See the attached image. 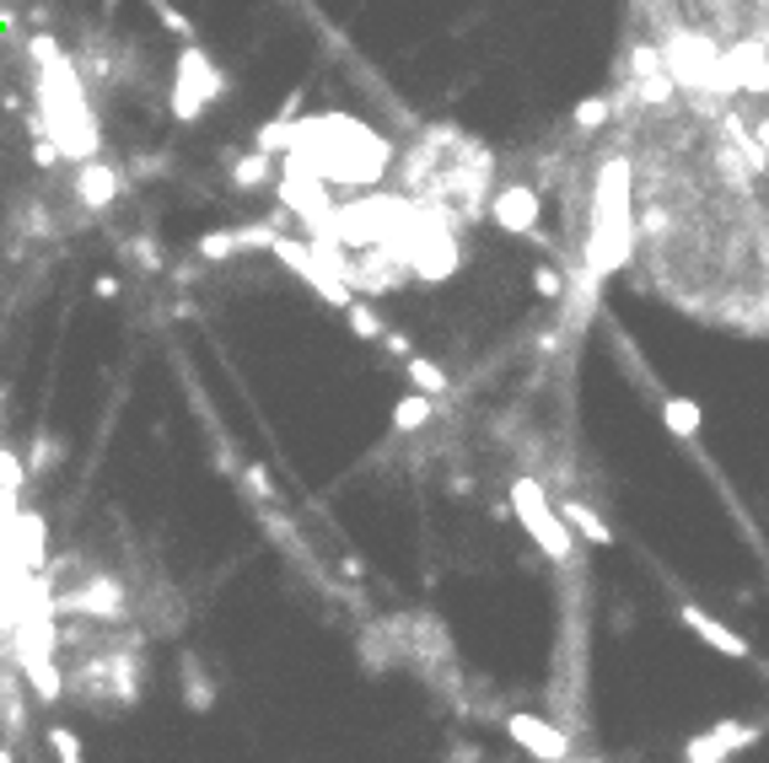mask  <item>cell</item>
Returning <instances> with one entry per match:
<instances>
[{
	"label": "cell",
	"mask_w": 769,
	"mask_h": 763,
	"mask_svg": "<svg viewBox=\"0 0 769 763\" xmlns=\"http://www.w3.org/2000/svg\"><path fill=\"white\" fill-rule=\"evenodd\" d=\"M485 215H490L500 232H512V237H533L538 221H544V199H538V188L533 184H500L490 194Z\"/></svg>",
	"instance_id": "ba28073f"
},
{
	"label": "cell",
	"mask_w": 769,
	"mask_h": 763,
	"mask_svg": "<svg viewBox=\"0 0 769 763\" xmlns=\"http://www.w3.org/2000/svg\"><path fill=\"white\" fill-rule=\"evenodd\" d=\"M759 736H765V732H759V726H748V721H721V726H705L700 736H689L683 763H727L732 753L753 747Z\"/></svg>",
	"instance_id": "8fae6325"
},
{
	"label": "cell",
	"mask_w": 769,
	"mask_h": 763,
	"mask_svg": "<svg viewBox=\"0 0 769 763\" xmlns=\"http://www.w3.org/2000/svg\"><path fill=\"white\" fill-rule=\"evenodd\" d=\"M285 167H302L312 178H323L329 188H350V194H367L377 188L388 173H393V140L382 135V129H371L367 119H356V114H308V119H296L291 129V151L280 156Z\"/></svg>",
	"instance_id": "6da1fadb"
},
{
	"label": "cell",
	"mask_w": 769,
	"mask_h": 763,
	"mask_svg": "<svg viewBox=\"0 0 769 763\" xmlns=\"http://www.w3.org/2000/svg\"><path fill=\"white\" fill-rule=\"evenodd\" d=\"M60 613H76V618H97V624H119L129 618V597H124V580L108 576V570H93L87 580L55 591Z\"/></svg>",
	"instance_id": "8992f818"
},
{
	"label": "cell",
	"mask_w": 769,
	"mask_h": 763,
	"mask_svg": "<svg viewBox=\"0 0 769 763\" xmlns=\"http://www.w3.org/2000/svg\"><path fill=\"white\" fill-rule=\"evenodd\" d=\"M49 753H55V763H87V747L70 726H49Z\"/></svg>",
	"instance_id": "cb8c5ba5"
},
{
	"label": "cell",
	"mask_w": 769,
	"mask_h": 763,
	"mask_svg": "<svg viewBox=\"0 0 769 763\" xmlns=\"http://www.w3.org/2000/svg\"><path fill=\"white\" fill-rule=\"evenodd\" d=\"M344 323H350V334H356V339H367V344H377V339H388V329H382V317H377V306L361 302V296H356V302L344 306Z\"/></svg>",
	"instance_id": "603a6c76"
},
{
	"label": "cell",
	"mask_w": 769,
	"mask_h": 763,
	"mask_svg": "<svg viewBox=\"0 0 769 763\" xmlns=\"http://www.w3.org/2000/svg\"><path fill=\"white\" fill-rule=\"evenodd\" d=\"M678 618H683V624H689V629H694V635H700L710 650H721V656H732V662H748V656H753V645L742 640L738 629H727L721 618H710L700 603H683V608H678Z\"/></svg>",
	"instance_id": "4fadbf2b"
},
{
	"label": "cell",
	"mask_w": 769,
	"mask_h": 763,
	"mask_svg": "<svg viewBox=\"0 0 769 763\" xmlns=\"http://www.w3.org/2000/svg\"><path fill=\"white\" fill-rule=\"evenodd\" d=\"M65 458H70V447H65L55 430H32V452H28V473H32V479L55 473Z\"/></svg>",
	"instance_id": "ac0fdd59"
},
{
	"label": "cell",
	"mask_w": 769,
	"mask_h": 763,
	"mask_svg": "<svg viewBox=\"0 0 769 763\" xmlns=\"http://www.w3.org/2000/svg\"><path fill=\"white\" fill-rule=\"evenodd\" d=\"M0 763H17V753H11V742H0Z\"/></svg>",
	"instance_id": "f546056e"
},
{
	"label": "cell",
	"mask_w": 769,
	"mask_h": 763,
	"mask_svg": "<svg viewBox=\"0 0 769 763\" xmlns=\"http://www.w3.org/2000/svg\"><path fill=\"white\" fill-rule=\"evenodd\" d=\"M382 344H388V350H393V355H403V361H409V355H415V350H409V339H403V334H388V339H382Z\"/></svg>",
	"instance_id": "f1b7e54d"
},
{
	"label": "cell",
	"mask_w": 769,
	"mask_h": 763,
	"mask_svg": "<svg viewBox=\"0 0 769 763\" xmlns=\"http://www.w3.org/2000/svg\"><path fill=\"white\" fill-rule=\"evenodd\" d=\"M22 672L0 667V732L6 736H22L28 732V700H22Z\"/></svg>",
	"instance_id": "5bb4252c"
},
{
	"label": "cell",
	"mask_w": 769,
	"mask_h": 763,
	"mask_svg": "<svg viewBox=\"0 0 769 763\" xmlns=\"http://www.w3.org/2000/svg\"><path fill=\"white\" fill-rule=\"evenodd\" d=\"M146 11L156 17V28L167 32V38H178V43H199V28L188 22L184 11L173 6V0H146Z\"/></svg>",
	"instance_id": "7402d4cb"
},
{
	"label": "cell",
	"mask_w": 769,
	"mask_h": 763,
	"mask_svg": "<svg viewBox=\"0 0 769 763\" xmlns=\"http://www.w3.org/2000/svg\"><path fill=\"white\" fill-rule=\"evenodd\" d=\"M533 291H538V296H559V275H554V270H538V275H533Z\"/></svg>",
	"instance_id": "4316f807"
},
{
	"label": "cell",
	"mask_w": 769,
	"mask_h": 763,
	"mask_svg": "<svg viewBox=\"0 0 769 763\" xmlns=\"http://www.w3.org/2000/svg\"><path fill=\"white\" fill-rule=\"evenodd\" d=\"M559 517H565V527L576 532V538H586V544H597V549H609L614 544V527L597 517L586 500H559Z\"/></svg>",
	"instance_id": "e0dca14e"
},
{
	"label": "cell",
	"mask_w": 769,
	"mask_h": 763,
	"mask_svg": "<svg viewBox=\"0 0 769 763\" xmlns=\"http://www.w3.org/2000/svg\"><path fill=\"white\" fill-rule=\"evenodd\" d=\"M6 532H11V554L28 576H43L49 570V521L43 511H11L6 517Z\"/></svg>",
	"instance_id": "7c38bea8"
},
{
	"label": "cell",
	"mask_w": 769,
	"mask_h": 763,
	"mask_svg": "<svg viewBox=\"0 0 769 763\" xmlns=\"http://www.w3.org/2000/svg\"><path fill=\"white\" fill-rule=\"evenodd\" d=\"M28 55L38 65V81H32V102L38 108H32L28 129L32 135H49L60 146L65 162H93V156H103V124H97L93 92L81 81V65L65 55L55 32H32Z\"/></svg>",
	"instance_id": "7a4b0ae2"
},
{
	"label": "cell",
	"mask_w": 769,
	"mask_h": 763,
	"mask_svg": "<svg viewBox=\"0 0 769 763\" xmlns=\"http://www.w3.org/2000/svg\"><path fill=\"white\" fill-rule=\"evenodd\" d=\"M275 178H280V156H270V151H253L247 156H237L232 162V184L243 188V194H259V188H275Z\"/></svg>",
	"instance_id": "9a60e30c"
},
{
	"label": "cell",
	"mask_w": 769,
	"mask_h": 763,
	"mask_svg": "<svg viewBox=\"0 0 769 763\" xmlns=\"http://www.w3.org/2000/svg\"><path fill=\"white\" fill-rule=\"evenodd\" d=\"M270 253H275V258H280V264H285V270H291L296 280H308V285H312V291H318V296H323L329 306H350V302H356L350 280H344V275L334 270V264L323 258V247H318V243H308V237H291V232H280Z\"/></svg>",
	"instance_id": "5b68a950"
},
{
	"label": "cell",
	"mask_w": 769,
	"mask_h": 763,
	"mask_svg": "<svg viewBox=\"0 0 769 763\" xmlns=\"http://www.w3.org/2000/svg\"><path fill=\"white\" fill-rule=\"evenodd\" d=\"M506 506H512V517L523 521V532L544 554H549L554 565L576 559V532L565 527L559 506H554L549 495H544V485H538L533 473H517V479H512V489H506Z\"/></svg>",
	"instance_id": "277c9868"
},
{
	"label": "cell",
	"mask_w": 769,
	"mask_h": 763,
	"mask_svg": "<svg viewBox=\"0 0 769 763\" xmlns=\"http://www.w3.org/2000/svg\"><path fill=\"white\" fill-rule=\"evenodd\" d=\"M243 473H247V485H253V495H264V500L275 495V485H270V473H264V462H247Z\"/></svg>",
	"instance_id": "484cf974"
},
{
	"label": "cell",
	"mask_w": 769,
	"mask_h": 763,
	"mask_svg": "<svg viewBox=\"0 0 769 763\" xmlns=\"http://www.w3.org/2000/svg\"><path fill=\"white\" fill-rule=\"evenodd\" d=\"M291 226V215H270V221H253V226H221V232H205L194 243V258L199 264H221V258H237V253H253V247H275V237Z\"/></svg>",
	"instance_id": "52a82bcc"
},
{
	"label": "cell",
	"mask_w": 769,
	"mask_h": 763,
	"mask_svg": "<svg viewBox=\"0 0 769 763\" xmlns=\"http://www.w3.org/2000/svg\"><path fill=\"white\" fill-rule=\"evenodd\" d=\"M431 414H436V398L403 393L399 403H393V430H399V436H415V430L431 425Z\"/></svg>",
	"instance_id": "d6986e66"
},
{
	"label": "cell",
	"mask_w": 769,
	"mask_h": 763,
	"mask_svg": "<svg viewBox=\"0 0 769 763\" xmlns=\"http://www.w3.org/2000/svg\"><path fill=\"white\" fill-rule=\"evenodd\" d=\"M178 672H184V704L188 710H194V715L216 710V683H211V672H205V662H199L194 650L178 656Z\"/></svg>",
	"instance_id": "2e32d148"
},
{
	"label": "cell",
	"mask_w": 769,
	"mask_h": 763,
	"mask_svg": "<svg viewBox=\"0 0 769 763\" xmlns=\"http://www.w3.org/2000/svg\"><path fill=\"white\" fill-rule=\"evenodd\" d=\"M93 291H97V296H103V302H114V296H119L124 285H119V280H114V275H97V285H93Z\"/></svg>",
	"instance_id": "83f0119b"
},
{
	"label": "cell",
	"mask_w": 769,
	"mask_h": 763,
	"mask_svg": "<svg viewBox=\"0 0 769 763\" xmlns=\"http://www.w3.org/2000/svg\"><path fill=\"white\" fill-rule=\"evenodd\" d=\"M506 736L523 747L527 759H538V763H565L571 759V736H565V726H554V721H544V715H506Z\"/></svg>",
	"instance_id": "30bf717a"
},
{
	"label": "cell",
	"mask_w": 769,
	"mask_h": 763,
	"mask_svg": "<svg viewBox=\"0 0 769 763\" xmlns=\"http://www.w3.org/2000/svg\"><path fill=\"white\" fill-rule=\"evenodd\" d=\"M232 87V76L216 65V55L205 43H178V60H173V87H167V114L173 124H199L211 108Z\"/></svg>",
	"instance_id": "3957f363"
},
{
	"label": "cell",
	"mask_w": 769,
	"mask_h": 763,
	"mask_svg": "<svg viewBox=\"0 0 769 763\" xmlns=\"http://www.w3.org/2000/svg\"><path fill=\"white\" fill-rule=\"evenodd\" d=\"M70 194L81 211H114V199L124 194V167L108 162V156H93V162H76V178H70Z\"/></svg>",
	"instance_id": "9c48e42d"
},
{
	"label": "cell",
	"mask_w": 769,
	"mask_h": 763,
	"mask_svg": "<svg viewBox=\"0 0 769 763\" xmlns=\"http://www.w3.org/2000/svg\"><path fill=\"white\" fill-rule=\"evenodd\" d=\"M662 425L689 441V436H700V425H705V409H700L694 398H668V403H662Z\"/></svg>",
	"instance_id": "ffe728a7"
},
{
	"label": "cell",
	"mask_w": 769,
	"mask_h": 763,
	"mask_svg": "<svg viewBox=\"0 0 769 763\" xmlns=\"http://www.w3.org/2000/svg\"><path fill=\"white\" fill-rule=\"evenodd\" d=\"M609 108H614L609 97H592V102H582L571 119H576V129H582V135H597V129H603V119H609Z\"/></svg>",
	"instance_id": "d4e9b609"
},
{
	"label": "cell",
	"mask_w": 769,
	"mask_h": 763,
	"mask_svg": "<svg viewBox=\"0 0 769 763\" xmlns=\"http://www.w3.org/2000/svg\"><path fill=\"white\" fill-rule=\"evenodd\" d=\"M403 371H409V382H415V393H426V398H441L447 388H452V376L436 366L431 355H409L403 361Z\"/></svg>",
	"instance_id": "44dd1931"
}]
</instances>
